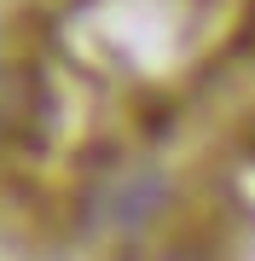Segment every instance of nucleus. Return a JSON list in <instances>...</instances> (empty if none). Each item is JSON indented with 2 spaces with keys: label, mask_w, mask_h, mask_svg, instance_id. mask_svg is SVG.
<instances>
[{
  "label": "nucleus",
  "mask_w": 255,
  "mask_h": 261,
  "mask_svg": "<svg viewBox=\"0 0 255 261\" xmlns=\"http://www.w3.org/2000/svg\"><path fill=\"white\" fill-rule=\"evenodd\" d=\"M29 111V93H23V82L12 70H0V128H6V122H18Z\"/></svg>",
  "instance_id": "nucleus-1"
}]
</instances>
